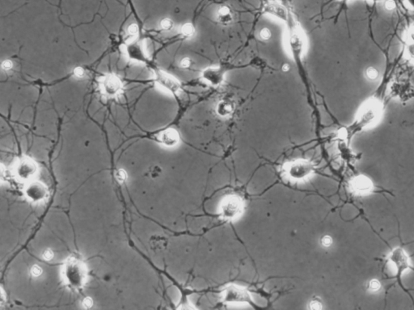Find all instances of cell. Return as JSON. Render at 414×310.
<instances>
[{
    "instance_id": "cell-8",
    "label": "cell",
    "mask_w": 414,
    "mask_h": 310,
    "mask_svg": "<svg viewBox=\"0 0 414 310\" xmlns=\"http://www.w3.org/2000/svg\"><path fill=\"white\" fill-rule=\"evenodd\" d=\"M102 90L107 96H115L121 89V81L114 75H108L104 78L101 83Z\"/></svg>"
},
{
    "instance_id": "cell-26",
    "label": "cell",
    "mask_w": 414,
    "mask_h": 310,
    "mask_svg": "<svg viewBox=\"0 0 414 310\" xmlns=\"http://www.w3.org/2000/svg\"><path fill=\"white\" fill-rule=\"evenodd\" d=\"M332 238L330 236H325V237H323L322 241H321L323 246L325 247H330L332 245Z\"/></svg>"
},
{
    "instance_id": "cell-31",
    "label": "cell",
    "mask_w": 414,
    "mask_h": 310,
    "mask_svg": "<svg viewBox=\"0 0 414 310\" xmlns=\"http://www.w3.org/2000/svg\"><path fill=\"white\" fill-rule=\"evenodd\" d=\"M53 252L51 251L50 249H47V250L44 252L43 258L46 259V260H50L53 258Z\"/></svg>"
},
{
    "instance_id": "cell-34",
    "label": "cell",
    "mask_w": 414,
    "mask_h": 310,
    "mask_svg": "<svg viewBox=\"0 0 414 310\" xmlns=\"http://www.w3.org/2000/svg\"><path fill=\"white\" fill-rule=\"evenodd\" d=\"M282 70H283L284 72H287V71H289V70H290V66H289L287 64H285V65L282 66Z\"/></svg>"
},
{
    "instance_id": "cell-32",
    "label": "cell",
    "mask_w": 414,
    "mask_h": 310,
    "mask_svg": "<svg viewBox=\"0 0 414 310\" xmlns=\"http://www.w3.org/2000/svg\"><path fill=\"white\" fill-rule=\"evenodd\" d=\"M92 304H93V301H92L91 298L87 297L83 300V305H84L86 308L92 307Z\"/></svg>"
},
{
    "instance_id": "cell-2",
    "label": "cell",
    "mask_w": 414,
    "mask_h": 310,
    "mask_svg": "<svg viewBox=\"0 0 414 310\" xmlns=\"http://www.w3.org/2000/svg\"><path fill=\"white\" fill-rule=\"evenodd\" d=\"M391 96L402 103H406L414 98V85L409 75L401 73L397 75L389 87Z\"/></svg>"
},
{
    "instance_id": "cell-19",
    "label": "cell",
    "mask_w": 414,
    "mask_h": 310,
    "mask_svg": "<svg viewBox=\"0 0 414 310\" xmlns=\"http://www.w3.org/2000/svg\"><path fill=\"white\" fill-rule=\"evenodd\" d=\"M160 27L164 30H165V31H169L171 29H173L174 23H173L172 19H168V18H165V19H162L161 22H160Z\"/></svg>"
},
{
    "instance_id": "cell-1",
    "label": "cell",
    "mask_w": 414,
    "mask_h": 310,
    "mask_svg": "<svg viewBox=\"0 0 414 310\" xmlns=\"http://www.w3.org/2000/svg\"><path fill=\"white\" fill-rule=\"evenodd\" d=\"M383 104L381 99L371 97L362 104L354 122L343 129V133L348 139L351 138L354 133L376 123L383 115Z\"/></svg>"
},
{
    "instance_id": "cell-22",
    "label": "cell",
    "mask_w": 414,
    "mask_h": 310,
    "mask_svg": "<svg viewBox=\"0 0 414 310\" xmlns=\"http://www.w3.org/2000/svg\"><path fill=\"white\" fill-rule=\"evenodd\" d=\"M383 6H384V8L388 12H393V11L396 9V7H397V4H396V2L394 0H386Z\"/></svg>"
},
{
    "instance_id": "cell-24",
    "label": "cell",
    "mask_w": 414,
    "mask_h": 310,
    "mask_svg": "<svg viewBox=\"0 0 414 310\" xmlns=\"http://www.w3.org/2000/svg\"><path fill=\"white\" fill-rule=\"evenodd\" d=\"M116 179H118L120 182H123L126 180L127 178L126 172L124 170H118L116 173Z\"/></svg>"
},
{
    "instance_id": "cell-36",
    "label": "cell",
    "mask_w": 414,
    "mask_h": 310,
    "mask_svg": "<svg viewBox=\"0 0 414 310\" xmlns=\"http://www.w3.org/2000/svg\"><path fill=\"white\" fill-rule=\"evenodd\" d=\"M371 1H374V0H371Z\"/></svg>"
},
{
    "instance_id": "cell-10",
    "label": "cell",
    "mask_w": 414,
    "mask_h": 310,
    "mask_svg": "<svg viewBox=\"0 0 414 310\" xmlns=\"http://www.w3.org/2000/svg\"><path fill=\"white\" fill-rule=\"evenodd\" d=\"M235 109V103L229 98H224L216 104L215 112L221 118H229L232 116Z\"/></svg>"
},
{
    "instance_id": "cell-25",
    "label": "cell",
    "mask_w": 414,
    "mask_h": 310,
    "mask_svg": "<svg viewBox=\"0 0 414 310\" xmlns=\"http://www.w3.org/2000/svg\"><path fill=\"white\" fill-rule=\"evenodd\" d=\"M74 75L75 77L83 78L85 75L84 70L82 67H76L74 70Z\"/></svg>"
},
{
    "instance_id": "cell-7",
    "label": "cell",
    "mask_w": 414,
    "mask_h": 310,
    "mask_svg": "<svg viewBox=\"0 0 414 310\" xmlns=\"http://www.w3.org/2000/svg\"><path fill=\"white\" fill-rule=\"evenodd\" d=\"M404 55L408 62L414 66V25L408 28L403 35Z\"/></svg>"
},
{
    "instance_id": "cell-13",
    "label": "cell",
    "mask_w": 414,
    "mask_h": 310,
    "mask_svg": "<svg viewBox=\"0 0 414 310\" xmlns=\"http://www.w3.org/2000/svg\"><path fill=\"white\" fill-rule=\"evenodd\" d=\"M310 170V165L303 161L295 162L289 167V174L295 179H300L302 177L306 176L309 174Z\"/></svg>"
},
{
    "instance_id": "cell-29",
    "label": "cell",
    "mask_w": 414,
    "mask_h": 310,
    "mask_svg": "<svg viewBox=\"0 0 414 310\" xmlns=\"http://www.w3.org/2000/svg\"><path fill=\"white\" fill-rule=\"evenodd\" d=\"M381 288V283H379L378 281L374 279L370 283V288L371 290H378L379 288Z\"/></svg>"
},
{
    "instance_id": "cell-18",
    "label": "cell",
    "mask_w": 414,
    "mask_h": 310,
    "mask_svg": "<svg viewBox=\"0 0 414 310\" xmlns=\"http://www.w3.org/2000/svg\"><path fill=\"white\" fill-rule=\"evenodd\" d=\"M259 37L262 41H268L272 38V31L270 29L265 27L259 31Z\"/></svg>"
},
{
    "instance_id": "cell-12",
    "label": "cell",
    "mask_w": 414,
    "mask_h": 310,
    "mask_svg": "<svg viewBox=\"0 0 414 310\" xmlns=\"http://www.w3.org/2000/svg\"><path fill=\"white\" fill-rule=\"evenodd\" d=\"M235 19L234 12L229 6L223 5L218 7L216 12V20L223 26H228L232 24Z\"/></svg>"
},
{
    "instance_id": "cell-28",
    "label": "cell",
    "mask_w": 414,
    "mask_h": 310,
    "mask_svg": "<svg viewBox=\"0 0 414 310\" xmlns=\"http://www.w3.org/2000/svg\"><path fill=\"white\" fill-rule=\"evenodd\" d=\"M12 66H13V64H12V61L10 60H5L2 64V69L4 70H12Z\"/></svg>"
},
{
    "instance_id": "cell-3",
    "label": "cell",
    "mask_w": 414,
    "mask_h": 310,
    "mask_svg": "<svg viewBox=\"0 0 414 310\" xmlns=\"http://www.w3.org/2000/svg\"><path fill=\"white\" fill-rule=\"evenodd\" d=\"M288 50L296 59H301L307 48V40L303 30L297 24H293L287 32Z\"/></svg>"
},
{
    "instance_id": "cell-11",
    "label": "cell",
    "mask_w": 414,
    "mask_h": 310,
    "mask_svg": "<svg viewBox=\"0 0 414 310\" xmlns=\"http://www.w3.org/2000/svg\"><path fill=\"white\" fill-rule=\"evenodd\" d=\"M224 301L228 302H240V301H249V295L243 289L236 287H229L225 290V294L223 295Z\"/></svg>"
},
{
    "instance_id": "cell-9",
    "label": "cell",
    "mask_w": 414,
    "mask_h": 310,
    "mask_svg": "<svg viewBox=\"0 0 414 310\" xmlns=\"http://www.w3.org/2000/svg\"><path fill=\"white\" fill-rule=\"evenodd\" d=\"M241 212V202L235 197H232L223 203L222 207V214L226 219H233L236 217Z\"/></svg>"
},
{
    "instance_id": "cell-15",
    "label": "cell",
    "mask_w": 414,
    "mask_h": 310,
    "mask_svg": "<svg viewBox=\"0 0 414 310\" xmlns=\"http://www.w3.org/2000/svg\"><path fill=\"white\" fill-rule=\"evenodd\" d=\"M160 138H161V141H162L163 144L166 146H168V147H172V146L177 145L178 140H179L178 134L173 129L165 131L160 136Z\"/></svg>"
},
{
    "instance_id": "cell-16",
    "label": "cell",
    "mask_w": 414,
    "mask_h": 310,
    "mask_svg": "<svg viewBox=\"0 0 414 310\" xmlns=\"http://www.w3.org/2000/svg\"><path fill=\"white\" fill-rule=\"evenodd\" d=\"M195 32H196V29L194 28V25L190 23L183 24L182 29H181V33H182V36H184V38H192L195 35Z\"/></svg>"
},
{
    "instance_id": "cell-21",
    "label": "cell",
    "mask_w": 414,
    "mask_h": 310,
    "mask_svg": "<svg viewBox=\"0 0 414 310\" xmlns=\"http://www.w3.org/2000/svg\"><path fill=\"white\" fill-rule=\"evenodd\" d=\"M193 65V60L190 58H183L180 62V66L182 69H189Z\"/></svg>"
},
{
    "instance_id": "cell-23",
    "label": "cell",
    "mask_w": 414,
    "mask_h": 310,
    "mask_svg": "<svg viewBox=\"0 0 414 310\" xmlns=\"http://www.w3.org/2000/svg\"><path fill=\"white\" fill-rule=\"evenodd\" d=\"M138 27L137 24H133L130 25L128 28V33L130 36H134L138 34Z\"/></svg>"
},
{
    "instance_id": "cell-5",
    "label": "cell",
    "mask_w": 414,
    "mask_h": 310,
    "mask_svg": "<svg viewBox=\"0 0 414 310\" xmlns=\"http://www.w3.org/2000/svg\"><path fill=\"white\" fill-rule=\"evenodd\" d=\"M155 82L163 89L173 94H179L182 92V85L179 81L164 71H155Z\"/></svg>"
},
{
    "instance_id": "cell-30",
    "label": "cell",
    "mask_w": 414,
    "mask_h": 310,
    "mask_svg": "<svg viewBox=\"0 0 414 310\" xmlns=\"http://www.w3.org/2000/svg\"><path fill=\"white\" fill-rule=\"evenodd\" d=\"M41 273H42V270H41L40 266H34L32 268V274H33V276H39Z\"/></svg>"
},
{
    "instance_id": "cell-17",
    "label": "cell",
    "mask_w": 414,
    "mask_h": 310,
    "mask_svg": "<svg viewBox=\"0 0 414 310\" xmlns=\"http://www.w3.org/2000/svg\"><path fill=\"white\" fill-rule=\"evenodd\" d=\"M365 76L370 81H376L380 77V72H379V70L376 67L369 66L365 70Z\"/></svg>"
},
{
    "instance_id": "cell-27",
    "label": "cell",
    "mask_w": 414,
    "mask_h": 310,
    "mask_svg": "<svg viewBox=\"0 0 414 310\" xmlns=\"http://www.w3.org/2000/svg\"><path fill=\"white\" fill-rule=\"evenodd\" d=\"M403 3L408 9L414 12V0H402Z\"/></svg>"
},
{
    "instance_id": "cell-4",
    "label": "cell",
    "mask_w": 414,
    "mask_h": 310,
    "mask_svg": "<svg viewBox=\"0 0 414 310\" xmlns=\"http://www.w3.org/2000/svg\"><path fill=\"white\" fill-rule=\"evenodd\" d=\"M226 70L222 66H210L201 71V78L211 87H220L225 81Z\"/></svg>"
},
{
    "instance_id": "cell-20",
    "label": "cell",
    "mask_w": 414,
    "mask_h": 310,
    "mask_svg": "<svg viewBox=\"0 0 414 310\" xmlns=\"http://www.w3.org/2000/svg\"><path fill=\"white\" fill-rule=\"evenodd\" d=\"M355 186H356V188L359 190V191H366L370 187V184H369V182L367 180L360 179V180L356 181Z\"/></svg>"
},
{
    "instance_id": "cell-35",
    "label": "cell",
    "mask_w": 414,
    "mask_h": 310,
    "mask_svg": "<svg viewBox=\"0 0 414 310\" xmlns=\"http://www.w3.org/2000/svg\"><path fill=\"white\" fill-rule=\"evenodd\" d=\"M343 1H344V2H349L350 0H343Z\"/></svg>"
},
{
    "instance_id": "cell-14",
    "label": "cell",
    "mask_w": 414,
    "mask_h": 310,
    "mask_svg": "<svg viewBox=\"0 0 414 310\" xmlns=\"http://www.w3.org/2000/svg\"><path fill=\"white\" fill-rule=\"evenodd\" d=\"M126 53L129 58L132 60L138 62H145L147 60L145 53L143 51V46L138 42H132L126 46Z\"/></svg>"
},
{
    "instance_id": "cell-33",
    "label": "cell",
    "mask_w": 414,
    "mask_h": 310,
    "mask_svg": "<svg viewBox=\"0 0 414 310\" xmlns=\"http://www.w3.org/2000/svg\"><path fill=\"white\" fill-rule=\"evenodd\" d=\"M311 305H312V309H315V310H318V309L321 308L320 303L317 301V300L313 301V302L311 303Z\"/></svg>"
},
{
    "instance_id": "cell-6",
    "label": "cell",
    "mask_w": 414,
    "mask_h": 310,
    "mask_svg": "<svg viewBox=\"0 0 414 310\" xmlns=\"http://www.w3.org/2000/svg\"><path fill=\"white\" fill-rule=\"evenodd\" d=\"M263 12L265 14L269 15L270 16L280 19L282 21L289 22L291 19L287 8L278 1L267 2L264 6Z\"/></svg>"
}]
</instances>
